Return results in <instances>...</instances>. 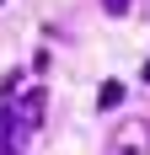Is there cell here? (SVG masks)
<instances>
[{
	"label": "cell",
	"instance_id": "277c9868",
	"mask_svg": "<svg viewBox=\"0 0 150 155\" xmlns=\"http://www.w3.org/2000/svg\"><path fill=\"white\" fill-rule=\"evenodd\" d=\"M16 86H22V75H16V70H11V75H0V107H5V102H16Z\"/></svg>",
	"mask_w": 150,
	"mask_h": 155
},
{
	"label": "cell",
	"instance_id": "5b68a950",
	"mask_svg": "<svg viewBox=\"0 0 150 155\" xmlns=\"http://www.w3.org/2000/svg\"><path fill=\"white\" fill-rule=\"evenodd\" d=\"M102 11H107V16H123V11H129V0H102Z\"/></svg>",
	"mask_w": 150,
	"mask_h": 155
},
{
	"label": "cell",
	"instance_id": "3957f363",
	"mask_svg": "<svg viewBox=\"0 0 150 155\" xmlns=\"http://www.w3.org/2000/svg\"><path fill=\"white\" fill-rule=\"evenodd\" d=\"M118 102H123V80H102V91H97V107H118Z\"/></svg>",
	"mask_w": 150,
	"mask_h": 155
},
{
	"label": "cell",
	"instance_id": "7a4b0ae2",
	"mask_svg": "<svg viewBox=\"0 0 150 155\" xmlns=\"http://www.w3.org/2000/svg\"><path fill=\"white\" fill-rule=\"evenodd\" d=\"M107 155H150V123H139V118L118 123V134H113Z\"/></svg>",
	"mask_w": 150,
	"mask_h": 155
},
{
	"label": "cell",
	"instance_id": "52a82bcc",
	"mask_svg": "<svg viewBox=\"0 0 150 155\" xmlns=\"http://www.w3.org/2000/svg\"><path fill=\"white\" fill-rule=\"evenodd\" d=\"M0 5H5V0H0Z\"/></svg>",
	"mask_w": 150,
	"mask_h": 155
},
{
	"label": "cell",
	"instance_id": "8992f818",
	"mask_svg": "<svg viewBox=\"0 0 150 155\" xmlns=\"http://www.w3.org/2000/svg\"><path fill=\"white\" fill-rule=\"evenodd\" d=\"M139 75H145V86H150V64H145V70H139Z\"/></svg>",
	"mask_w": 150,
	"mask_h": 155
},
{
	"label": "cell",
	"instance_id": "6da1fadb",
	"mask_svg": "<svg viewBox=\"0 0 150 155\" xmlns=\"http://www.w3.org/2000/svg\"><path fill=\"white\" fill-rule=\"evenodd\" d=\"M5 107L16 112V128H22V134H38V128H43V112H48V91L32 86V91H22L16 102H5Z\"/></svg>",
	"mask_w": 150,
	"mask_h": 155
}]
</instances>
